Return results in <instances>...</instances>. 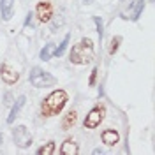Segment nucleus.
<instances>
[{
  "label": "nucleus",
  "instance_id": "412c9836",
  "mask_svg": "<svg viewBox=\"0 0 155 155\" xmlns=\"http://www.w3.org/2000/svg\"><path fill=\"white\" fill-rule=\"evenodd\" d=\"M12 102H14L12 94H11V92H5V94H4V104H5V106H12Z\"/></svg>",
  "mask_w": 155,
  "mask_h": 155
},
{
  "label": "nucleus",
  "instance_id": "0eeeda50",
  "mask_svg": "<svg viewBox=\"0 0 155 155\" xmlns=\"http://www.w3.org/2000/svg\"><path fill=\"white\" fill-rule=\"evenodd\" d=\"M143 9H145V0H134V2L129 5L127 12L122 14V18L130 19V21H137L139 16H141V12H143Z\"/></svg>",
  "mask_w": 155,
  "mask_h": 155
},
{
  "label": "nucleus",
  "instance_id": "423d86ee",
  "mask_svg": "<svg viewBox=\"0 0 155 155\" xmlns=\"http://www.w3.org/2000/svg\"><path fill=\"white\" fill-rule=\"evenodd\" d=\"M35 16L41 23H49L53 18V5L48 0H41L35 7Z\"/></svg>",
  "mask_w": 155,
  "mask_h": 155
},
{
  "label": "nucleus",
  "instance_id": "7ed1b4c3",
  "mask_svg": "<svg viewBox=\"0 0 155 155\" xmlns=\"http://www.w3.org/2000/svg\"><path fill=\"white\" fill-rule=\"evenodd\" d=\"M28 79L35 88H48V87L57 85V78L53 76V74H49L48 71H42L41 67H32L30 69Z\"/></svg>",
  "mask_w": 155,
  "mask_h": 155
},
{
  "label": "nucleus",
  "instance_id": "5701e85b",
  "mask_svg": "<svg viewBox=\"0 0 155 155\" xmlns=\"http://www.w3.org/2000/svg\"><path fill=\"white\" fill-rule=\"evenodd\" d=\"M2 141H4V136L0 134V145H2Z\"/></svg>",
  "mask_w": 155,
  "mask_h": 155
},
{
  "label": "nucleus",
  "instance_id": "9b49d317",
  "mask_svg": "<svg viewBox=\"0 0 155 155\" xmlns=\"http://www.w3.org/2000/svg\"><path fill=\"white\" fill-rule=\"evenodd\" d=\"M60 153L62 155H78L79 153V146H78L76 141H72V139L69 137V139H65V141L62 143V146H60Z\"/></svg>",
  "mask_w": 155,
  "mask_h": 155
},
{
  "label": "nucleus",
  "instance_id": "f3484780",
  "mask_svg": "<svg viewBox=\"0 0 155 155\" xmlns=\"http://www.w3.org/2000/svg\"><path fill=\"white\" fill-rule=\"evenodd\" d=\"M120 42H122V37L120 35H116V37L111 39V46H109V55H115L118 48H120Z\"/></svg>",
  "mask_w": 155,
  "mask_h": 155
},
{
  "label": "nucleus",
  "instance_id": "39448f33",
  "mask_svg": "<svg viewBox=\"0 0 155 155\" xmlns=\"http://www.w3.org/2000/svg\"><path fill=\"white\" fill-rule=\"evenodd\" d=\"M104 115H106V107L104 106H95L94 109H90V113L87 115L83 125L85 129H95V127L101 125V122L104 120Z\"/></svg>",
  "mask_w": 155,
  "mask_h": 155
},
{
  "label": "nucleus",
  "instance_id": "a211bd4d",
  "mask_svg": "<svg viewBox=\"0 0 155 155\" xmlns=\"http://www.w3.org/2000/svg\"><path fill=\"white\" fill-rule=\"evenodd\" d=\"M94 23L97 25V34H99V39L102 41V35H104V23L99 16H94Z\"/></svg>",
  "mask_w": 155,
  "mask_h": 155
},
{
  "label": "nucleus",
  "instance_id": "20e7f679",
  "mask_svg": "<svg viewBox=\"0 0 155 155\" xmlns=\"http://www.w3.org/2000/svg\"><path fill=\"white\" fill-rule=\"evenodd\" d=\"M12 139L18 148H28L32 145V134L25 125H16L12 129Z\"/></svg>",
  "mask_w": 155,
  "mask_h": 155
},
{
  "label": "nucleus",
  "instance_id": "4468645a",
  "mask_svg": "<svg viewBox=\"0 0 155 155\" xmlns=\"http://www.w3.org/2000/svg\"><path fill=\"white\" fill-rule=\"evenodd\" d=\"M76 122H78V113L76 111H69L67 115H65V118L62 120V129H64V130H69Z\"/></svg>",
  "mask_w": 155,
  "mask_h": 155
},
{
  "label": "nucleus",
  "instance_id": "f257e3e1",
  "mask_svg": "<svg viewBox=\"0 0 155 155\" xmlns=\"http://www.w3.org/2000/svg\"><path fill=\"white\" fill-rule=\"evenodd\" d=\"M69 101V95L65 90H55L51 92L42 102H41V115L42 116H55L58 115Z\"/></svg>",
  "mask_w": 155,
  "mask_h": 155
},
{
  "label": "nucleus",
  "instance_id": "1a4fd4ad",
  "mask_svg": "<svg viewBox=\"0 0 155 155\" xmlns=\"http://www.w3.org/2000/svg\"><path fill=\"white\" fill-rule=\"evenodd\" d=\"M25 102H27V97L25 95H19L16 99V102H12V106H11V113L7 116V124H14V120H16V116L19 115V111H21V107L25 106Z\"/></svg>",
  "mask_w": 155,
  "mask_h": 155
},
{
  "label": "nucleus",
  "instance_id": "6ab92c4d",
  "mask_svg": "<svg viewBox=\"0 0 155 155\" xmlns=\"http://www.w3.org/2000/svg\"><path fill=\"white\" fill-rule=\"evenodd\" d=\"M62 25H64V18H62V16H60V18H55L53 19V23H51V32H53V34L58 32V28H60Z\"/></svg>",
  "mask_w": 155,
  "mask_h": 155
},
{
  "label": "nucleus",
  "instance_id": "f8f14e48",
  "mask_svg": "<svg viewBox=\"0 0 155 155\" xmlns=\"http://www.w3.org/2000/svg\"><path fill=\"white\" fill-rule=\"evenodd\" d=\"M102 141L106 143L107 146H115L118 141H120V134L116 132L115 129H106L102 132Z\"/></svg>",
  "mask_w": 155,
  "mask_h": 155
},
{
  "label": "nucleus",
  "instance_id": "f03ea898",
  "mask_svg": "<svg viewBox=\"0 0 155 155\" xmlns=\"http://www.w3.org/2000/svg\"><path fill=\"white\" fill-rule=\"evenodd\" d=\"M94 55H95V51H94V42H92V39L83 37L78 44L72 46L71 53H69V60H71V64L85 65V64H90V62L94 60Z\"/></svg>",
  "mask_w": 155,
  "mask_h": 155
},
{
  "label": "nucleus",
  "instance_id": "4be33fe9",
  "mask_svg": "<svg viewBox=\"0 0 155 155\" xmlns=\"http://www.w3.org/2000/svg\"><path fill=\"white\" fill-rule=\"evenodd\" d=\"M94 153H95V155H99V153H102V148H95V150H94Z\"/></svg>",
  "mask_w": 155,
  "mask_h": 155
},
{
  "label": "nucleus",
  "instance_id": "2eb2a0df",
  "mask_svg": "<svg viewBox=\"0 0 155 155\" xmlns=\"http://www.w3.org/2000/svg\"><path fill=\"white\" fill-rule=\"evenodd\" d=\"M55 141H48L46 145H42L41 148L37 150V155H53L55 153Z\"/></svg>",
  "mask_w": 155,
  "mask_h": 155
},
{
  "label": "nucleus",
  "instance_id": "6e6552de",
  "mask_svg": "<svg viewBox=\"0 0 155 155\" xmlns=\"http://www.w3.org/2000/svg\"><path fill=\"white\" fill-rule=\"evenodd\" d=\"M0 76H2V81L4 83L14 85L19 79V72H16V69H12L9 64H2L0 65Z\"/></svg>",
  "mask_w": 155,
  "mask_h": 155
},
{
  "label": "nucleus",
  "instance_id": "aec40b11",
  "mask_svg": "<svg viewBox=\"0 0 155 155\" xmlns=\"http://www.w3.org/2000/svg\"><path fill=\"white\" fill-rule=\"evenodd\" d=\"M97 72H99V69H94V71H92V72H90V78H88V85H90V87H94V85H95V81H97Z\"/></svg>",
  "mask_w": 155,
  "mask_h": 155
},
{
  "label": "nucleus",
  "instance_id": "ddd939ff",
  "mask_svg": "<svg viewBox=\"0 0 155 155\" xmlns=\"http://www.w3.org/2000/svg\"><path fill=\"white\" fill-rule=\"evenodd\" d=\"M55 49H57V44H55V42H48V44H44V48L41 49V53H39V58H41L42 62L51 60V58L55 57Z\"/></svg>",
  "mask_w": 155,
  "mask_h": 155
},
{
  "label": "nucleus",
  "instance_id": "dca6fc26",
  "mask_svg": "<svg viewBox=\"0 0 155 155\" xmlns=\"http://www.w3.org/2000/svg\"><path fill=\"white\" fill-rule=\"evenodd\" d=\"M69 42H71V34H65V37H64L62 42H60V46H57V49H55V57H62V55L65 53Z\"/></svg>",
  "mask_w": 155,
  "mask_h": 155
},
{
  "label": "nucleus",
  "instance_id": "9d476101",
  "mask_svg": "<svg viewBox=\"0 0 155 155\" xmlns=\"http://www.w3.org/2000/svg\"><path fill=\"white\" fill-rule=\"evenodd\" d=\"M0 12L4 21H9L14 14V0H0Z\"/></svg>",
  "mask_w": 155,
  "mask_h": 155
}]
</instances>
